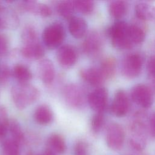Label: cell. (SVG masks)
Instances as JSON below:
<instances>
[{"label": "cell", "instance_id": "1", "mask_svg": "<svg viewBox=\"0 0 155 155\" xmlns=\"http://www.w3.org/2000/svg\"><path fill=\"white\" fill-rule=\"evenodd\" d=\"M12 97L16 107L23 110L34 103L39 97V91L35 86L28 83L19 82L13 87Z\"/></svg>", "mask_w": 155, "mask_h": 155}, {"label": "cell", "instance_id": "2", "mask_svg": "<svg viewBox=\"0 0 155 155\" xmlns=\"http://www.w3.org/2000/svg\"><path fill=\"white\" fill-rule=\"evenodd\" d=\"M65 38V30L62 25L55 22L48 25L42 33L43 42L50 49L58 47Z\"/></svg>", "mask_w": 155, "mask_h": 155}, {"label": "cell", "instance_id": "3", "mask_svg": "<svg viewBox=\"0 0 155 155\" xmlns=\"http://www.w3.org/2000/svg\"><path fill=\"white\" fill-rule=\"evenodd\" d=\"M105 142L111 150H120L125 142V132L122 127L117 123L110 124L106 130Z\"/></svg>", "mask_w": 155, "mask_h": 155}, {"label": "cell", "instance_id": "4", "mask_svg": "<svg viewBox=\"0 0 155 155\" xmlns=\"http://www.w3.org/2000/svg\"><path fill=\"white\" fill-rule=\"evenodd\" d=\"M147 143L145 127L142 121L134 122L130 127L129 144L134 151L142 152Z\"/></svg>", "mask_w": 155, "mask_h": 155}, {"label": "cell", "instance_id": "5", "mask_svg": "<svg viewBox=\"0 0 155 155\" xmlns=\"http://www.w3.org/2000/svg\"><path fill=\"white\" fill-rule=\"evenodd\" d=\"M131 98L139 106L148 108L153 104V96L151 90L144 84L135 85L131 91Z\"/></svg>", "mask_w": 155, "mask_h": 155}, {"label": "cell", "instance_id": "6", "mask_svg": "<svg viewBox=\"0 0 155 155\" xmlns=\"http://www.w3.org/2000/svg\"><path fill=\"white\" fill-rule=\"evenodd\" d=\"M142 59L137 53H132L127 55L122 61V72L128 78H135L141 71Z\"/></svg>", "mask_w": 155, "mask_h": 155}, {"label": "cell", "instance_id": "7", "mask_svg": "<svg viewBox=\"0 0 155 155\" xmlns=\"http://www.w3.org/2000/svg\"><path fill=\"white\" fill-rule=\"evenodd\" d=\"M87 100L91 109L96 113L103 112L108 101L107 90L103 87L97 88L88 94Z\"/></svg>", "mask_w": 155, "mask_h": 155}, {"label": "cell", "instance_id": "8", "mask_svg": "<svg viewBox=\"0 0 155 155\" xmlns=\"http://www.w3.org/2000/svg\"><path fill=\"white\" fill-rule=\"evenodd\" d=\"M129 108L130 101L126 93L122 90L117 91L111 105L112 113L116 116L122 117L127 113Z\"/></svg>", "mask_w": 155, "mask_h": 155}, {"label": "cell", "instance_id": "9", "mask_svg": "<svg viewBox=\"0 0 155 155\" xmlns=\"http://www.w3.org/2000/svg\"><path fill=\"white\" fill-rule=\"evenodd\" d=\"M64 96L67 103L73 107L82 106L85 101L84 90L79 86L70 84L66 87L64 91Z\"/></svg>", "mask_w": 155, "mask_h": 155}, {"label": "cell", "instance_id": "10", "mask_svg": "<svg viewBox=\"0 0 155 155\" xmlns=\"http://www.w3.org/2000/svg\"><path fill=\"white\" fill-rule=\"evenodd\" d=\"M56 58L58 62L64 67L73 66L77 60V53L74 48L69 45H63L58 50Z\"/></svg>", "mask_w": 155, "mask_h": 155}, {"label": "cell", "instance_id": "11", "mask_svg": "<svg viewBox=\"0 0 155 155\" xmlns=\"http://www.w3.org/2000/svg\"><path fill=\"white\" fill-rule=\"evenodd\" d=\"M102 39L96 31L90 32L84 41L82 47L84 52L90 55H95L102 47Z\"/></svg>", "mask_w": 155, "mask_h": 155}, {"label": "cell", "instance_id": "12", "mask_svg": "<svg viewBox=\"0 0 155 155\" xmlns=\"http://www.w3.org/2000/svg\"><path fill=\"white\" fill-rule=\"evenodd\" d=\"M39 76L45 84H50L54 80L55 70L53 62L48 59H42L38 65Z\"/></svg>", "mask_w": 155, "mask_h": 155}, {"label": "cell", "instance_id": "13", "mask_svg": "<svg viewBox=\"0 0 155 155\" xmlns=\"http://www.w3.org/2000/svg\"><path fill=\"white\" fill-rule=\"evenodd\" d=\"M80 76L85 82L94 86L99 85L105 79L99 68H83L80 71Z\"/></svg>", "mask_w": 155, "mask_h": 155}, {"label": "cell", "instance_id": "14", "mask_svg": "<svg viewBox=\"0 0 155 155\" xmlns=\"http://www.w3.org/2000/svg\"><path fill=\"white\" fill-rule=\"evenodd\" d=\"M128 27L129 24L124 21H117L114 23L108 29V35L111 42L129 39L128 35Z\"/></svg>", "mask_w": 155, "mask_h": 155}, {"label": "cell", "instance_id": "15", "mask_svg": "<svg viewBox=\"0 0 155 155\" xmlns=\"http://www.w3.org/2000/svg\"><path fill=\"white\" fill-rule=\"evenodd\" d=\"M86 21L79 16H73L69 20L68 30L70 34L75 38H82L87 30Z\"/></svg>", "mask_w": 155, "mask_h": 155}, {"label": "cell", "instance_id": "16", "mask_svg": "<svg viewBox=\"0 0 155 155\" xmlns=\"http://www.w3.org/2000/svg\"><path fill=\"white\" fill-rule=\"evenodd\" d=\"M33 117L38 124L47 125L53 121L54 114L53 111L48 105L42 104L36 108Z\"/></svg>", "mask_w": 155, "mask_h": 155}, {"label": "cell", "instance_id": "17", "mask_svg": "<svg viewBox=\"0 0 155 155\" xmlns=\"http://www.w3.org/2000/svg\"><path fill=\"white\" fill-rule=\"evenodd\" d=\"M22 54L28 59H39L44 56L45 51L39 42L24 45L21 48Z\"/></svg>", "mask_w": 155, "mask_h": 155}, {"label": "cell", "instance_id": "18", "mask_svg": "<svg viewBox=\"0 0 155 155\" xmlns=\"http://www.w3.org/2000/svg\"><path fill=\"white\" fill-rule=\"evenodd\" d=\"M136 16L143 21H150L155 19V6L145 3L139 2L135 6Z\"/></svg>", "mask_w": 155, "mask_h": 155}, {"label": "cell", "instance_id": "19", "mask_svg": "<svg viewBox=\"0 0 155 155\" xmlns=\"http://www.w3.org/2000/svg\"><path fill=\"white\" fill-rule=\"evenodd\" d=\"M47 148L59 155L64 154L65 152L67 146L63 137L59 134L54 133L51 134L48 138Z\"/></svg>", "mask_w": 155, "mask_h": 155}, {"label": "cell", "instance_id": "20", "mask_svg": "<svg viewBox=\"0 0 155 155\" xmlns=\"http://www.w3.org/2000/svg\"><path fill=\"white\" fill-rule=\"evenodd\" d=\"M110 15L116 19L122 18L127 10V5L123 1H114L110 2L108 7Z\"/></svg>", "mask_w": 155, "mask_h": 155}, {"label": "cell", "instance_id": "21", "mask_svg": "<svg viewBox=\"0 0 155 155\" xmlns=\"http://www.w3.org/2000/svg\"><path fill=\"white\" fill-rule=\"evenodd\" d=\"M57 10L59 15L65 19L70 20L73 17L75 10L74 1H64L60 2L57 6Z\"/></svg>", "mask_w": 155, "mask_h": 155}, {"label": "cell", "instance_id": "22", "mask_svg": "<svg viewBox=\"0 0 155 155\" xmlns=\"http://www.w3.org/2000/svg\"><path fill=\"white\" fill-rule=\"evenodd\" d=\"M128 35L133 45L141 43L145 37L144 30L136 24L129 25Z\"/></svg>", "mask_w": 155, "mask_h": 155}, {"label": "cell", "instance_id": "23", "mask_svg": "<svg viewBox=\"0 0 155 155\" xmlns=\"http://www.w3.org/2000/svg\"><path fill=\"white\" fill-rule=\"evenodd\" d=\"M13 72L16 79L21 83H27L32 78L31 71L27 67L22 64L16 65L13 67Z\"/></svg>", "mask_w": 155, "mask_h": 155}, {"label": "cell", "instance_id": "24", "mask_svg": "<svg viewBox=\"0 0 155 155\" xmlns=\"http://www.w3.org/2000/svg\"><path fill=\"white\" fill-rule=\"evenodd\" d=\"M8 130L12 136V139L21 145L24 140V134L18 120L15 119L10 120Z\"/></svg>", "mask_w": 155, "mask_h": 155}, {"label": "cell", "instance_id": "25", "mask_svg": "<svg viewBox=\"0 0 155 155\" xmlns=\"http://www.w3.org/2000/svg\"><path fill=\"white\" fill-rule=\"evenodd\" d=\"M115 61L112 58H106L101 62L99 68L105 79L111 78L115 70Z\"/></svg>", "mask_w": 155, "mask_h": 155}, {"label": "cell", "instance_id": "26", "mask_svg": "<svg viewBox=\"0 0 155 155\" xmlns=\"http://www.w3.org/2000/svg\"><path fill=\"white\" fill-rule=\"evenodd\" d=\"M4 155H20V145L12 139L5 140L2 144Z\"/></svg>", "mask_w": 155, "mask_h": 155}, {"label": "cell", "instance_id": "27", "mask_svg": "<svg viewBox=\"0 0 155 155\" xmlns=\"http://www.w3.org/2000/svg\"><path fill=\"white\" fill-rule=\"evenodd\" d=\"M21 37L24 45L39 42L37 33L35 28L31 26L27 25L24 28L22 31Z\"/></svg>", "mask_w": 155, "mask_h": 155}, {"label": "cell", "instance_id": "28", "mask_svg": "<svg viewBox=\"0 0 155 155\" xmlns=\"http://www.w3.org/2000/svg\"><path fill=\"white\" fill-rule=\"evenodd\" d=\"M9 124L7 110L4 106L0 105V139L6 136L9 128Z\"/></svg>", "mask_w": 155, "mask_h": 155}, {"label": "cell", "instance_id": "29", "mask_svg": "<svg viewBox=\"0 0 155 155\" xmlns=\"http://www.w3.org/2000/svg\"><path fill=\"white\" fill-rule=\"evenodd\" d=\"M75 10L84 13H90L94 9V4L93 1L90 0H76L74 1Z\"/></svg>", "mask_w": 155, "mask_h": 155}, {"label": "cell", "instance_id": "30", "mask_svg": "<svg viewBox=\"0 0 155 155\" xmlns=\"http://www.w3.org/2000/svg\"><path fill=\"white\" fill-rule=\"evenodd\" d=\"M105 118L103 112L96 113L91 120V128L94 133H98L104 124Z\"/></svg>", "mask_w": 155, "mask_h": 155}, {"label": "cell", "instance_id": "31", "mask_svg": "<svg viewBox=\"0 0 155 155\" xmlns=\"http://www.w3.org/2000/svg\"><path fill=\"white\" fill-rule=\"evenodd\" d=\"M88 149L87 143L84 140H78L74 145V155H88Z\"/></svg>", "mask_w": 155, "mask_h": 155}, {"label": "cell", "instance_id": "32", "mask_svg": "<svg viewBox=\"0 0 155 155\" xmlns=\"http://www.w3.org/2000/svg\"><path fill=\"white\" fill-rule=\"evenodd\" d=\"M8 41L7 38L2 34H0V56L4 55L8 51Z\"/></svg>", "mask_w": 155, "mask_h": 155}, {"label": "cell", "instance_id": "33", "mask_svg": "<svg viewBox=\"0 0 155 155\" xmlns=\"http://www.w3.org/2000/svg\"><path fill=\"white\" fill-rule=\"evenodd\" d=\"M51 14V10L49 6L45 4L40 3L39 15L43 17H47L50 16Z\"/></svg>", "mask_w": 155, "mask_h": 155}, {"label": "cell", "instance_id": "34", "mask_svg": "<svg viewBox=\"0 0 155 155\" xmlns=\"http://www.w3.org/2000/svg\"><path fill=\"white\" fill-rule=\"evenodd\" d=\"M148 130L151 136L155 138V112H154L150 117Z\"/></svg>", "mask_w": 155, "mask_h": 155}, {"label": "cell", "instance_id": "35", "mask_svg": "<svg viewBox=\"0 0 155 155\" xmlns=\"http://www.w3.org/2000/svg\"><path fill=\"white\" fill-rule=\"evenodd\" d=\"M148 71L150 75L155 79V56L151 57L148 62L147 65Z\"/></svg>", "mask_w": 155, "mask_h": 155}, {"label": "cell", "instance_id": "36", "mask_svg": "<svg viewBox=\"0 0 155 155\" xmlns=\"http://www.w3.org/2000/svg\"><path fill=\"white\" fill-rule=\"evenodd\" d=\"M8 76H9V71H8V69L4 68L1 72V74H0V80L1 81H4L5 79H7V78H8Z\"/></svg>", "mask_w": 155, "mask_h": 155}, {"label": "cell", "instance_id": "37", "mask_svg": "<svg viewBox=\"0 0 155 155\" xmlns=\"http://www.w3.org/2000/svg\"><path fill=\"white\" fill-rule=\"evenodd\" d=\"M41 155H58V154L56 153H54L53 151L51 150L50 149L46 148L44 152L42 154H41Z\"/></svg>", "mask_w": 155, "mask_h": 155}, {"label": "cell", "instance_id": "38", "mask_svg": "<svg viewBox=\"0 0 155 155\" xmlns=\"http://www.w3.org/2000/svg\"><path fill=\"white\" fill-rule=\"evenodd\" d=\"M5 24H6V23H5V21L0 18V29L4 28L5 25Z\"/></svg>", "mask_w": 155, "mask_h": 155}, {"label": "cell", "instance_id": "39", "mask_svg": "<svg viewBox=\"0 0 155 155\" xmlns=\"http://www.w3.org/2000/svg\"><path fill=\"white\" fill-rule=\"evenodd\" d=\"M26 155H41V154H38L35 152H33V151H28L26 153Z\"/></svg>", "mask_w": 155, "mask_h": 155}, {"label": "cell", "instance_id": "40", "mask_svg": "<svg viewBox=\"0 0 155 155\" xmlns=\"http://www.w3.org/2000/svg\"><path fill=\"white\" fill-rule=\"evenodd\" d=\"M2 8H3V7H2V5H1V3H0V12L2 11Z\"/></svg>", "mask_w": 155, "mask_h": 155}, {"label": "cell", "instance_id": "41", "mask_svg": "<svg viewBox=\"0 0 155 155\" xmlns=\"http://www.w3.org/2000/svg\"><path fill=\"white\" fill-rule=\"evenodd\" d=\"M153 88H154V90H155V79H154V82H153Z\"/></svg>", "mask_w": 155, "mask_h": 155}]
</instances>
